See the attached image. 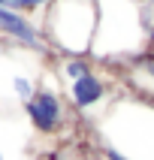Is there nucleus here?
I'll return each instance as SVG.
<instances>
[{
    "label": "nucleus",
    "mask_w": 154,
    "mask_h": 160,
    "mask_svg": "<svg viewBox=\"0 0 154 160\" xmlns=\"http://www.w3.org/2000/svg\"><path fill=\"white\" fill-rule=\"evenodd\" d=\"M97 0H52L45 6V36L67 58H85L94 48Z\"/></svg>",
    "instance_id": "nucleus-1"
},
{
    "label": "nucleus",
    "mask_w": 154,
    "mask_h": 160,
    "mask_svg": "<svg viewBox=\"0 0 154 160\" xmlns=\"http://www.w3.org/2000/svg\"><path fill=\"white\" fill-rule=\"evenodd\" d=\"M106 148L121 151L127 160H154V109L145 103H115L103 118Z\"/></svg>",
    "instance_id": "nucleus-2"
},
{
    "label": "nucleus",
    "mask_w": 154,
    "mask_h": 160,
    "mask_svg": "<svg viewBox=\"0 0 154 160\" xmlns=\"http://www.w3.org/2000/svg\"><path fill=\"white\" fill-rule=\"evenodd\" d=\"M24 112H27L30 127L42 136H54L67 127V106L61 100V91L52 88L48 82L33 91V97L24 103Z\"/></svg>",
    "instance_id": "nucleus-3"
},
{
    "label": "nucleus",
    "mask_w": 154,
    "mask_h": 160,
    "mask_svg": "<svg viewBox=\"0 0 154 160\" xmlns=\"http://www.w3.org/2000/svg\"><path fill=\"white\" fill-rule=\"evenodd\" d=\"M67 97H70L76 112L94 115L97 109L106 106V100H109V82L103 79L100 72L91 70L88 76H82V79H76L72 85H67Z\"/></svg>",
    "instance_id": "nucleus-4"
},
{
    "label": "nucleus",
    "mask_w": 154,
    "mask_h": 160,
    "mask_svg": "<svg viewBox=\"0 0 154 160\" xmlns=\"http://www.w3.org/2000/svg\"><path fill=\"white\" fill-rule=\"evenodd\" d=\"M0 33H6L9 39H15V42L27 45L33 52L42 45V36H39L36 24L27 15H21V12H15V9H9V6H0Z\"/></svg>",
    "instance_id": "nucleus-5"
},
{
    "label": "nucleus",
    "mask_w": 154,
    "mask_h": 160,
    "mask_svg": "<svg viewBox=\"0 0 154 160\" xmlns=\"http://www.w3.org/2000/svg\"><path fill=\"white\" fill-rule=\"evenodd\" d=\"M88 72H91V63L85 61V58H63L61 67H57V76H61L63 85H72L76 79L88 76Z\"/></svg>",
    "instance_id": "nucleus-6"
},
{
    "label": "nucleus",
    "mask_w": 154,
    "mask_h": 160,
    "mask_svg": "<svg viewBox=\"0 0 154 160\" xmlns=\"http://www.w3.org/2000/svg\"><path fill=\"white\" fill-rule=\"evenodd\" d=\"M52 3V0H6L9 9H15V12H33V9H45Z\"/></svg>",
    "instance_id": "nucleus-7"
},
{
    "label": "nucleus",
    "mask_w": 154,
    "mask_h": 160,
    "mask_svg": "<svg viewBox=\"0 0 154 160\" xmlns=\"http://www.w3.org/2000/svg\"><path fill=\"white\" fill-rule=\"evenodd\" d=\"M103 157H106V160H127L124 154H121V151H115V148H103Z\"/></svg>",
    "instance_id": "nucleus-8"
},
{
    "label": "nucleus",
    "mask_w": 154,
    "mask_h": 160,
    "mask_svg": "<svg viewBox=\"0 0 154 160\" xmlns=\"http://www.w3.org/2000/svg\"><path fill=\"white\" fill-rule=\"evenodd\" d=\"M0 6H6V0H0Z\"/></svg>",
    "instance_id": "nucleus-9"
},
{
    "label": "nucleus",
    "mask_w": 154,
    "mask_h": 160,
    "mask_svg": "<svg viewBox=\"0 0 154 160\" xmlns=\"http://www.w3.org/2000/svg\"><path fill=\"white\" fill-rule=\"evenodd\" d=\"M0 160H6V157H3V151H0Z\"/></svg>",
    "instance_id": "nucleus-10"
}]
</instances>
